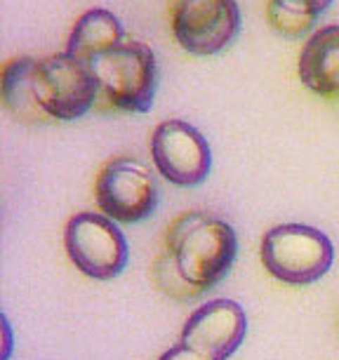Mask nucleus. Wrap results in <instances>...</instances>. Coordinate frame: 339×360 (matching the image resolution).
Masks as SVG:
<instances>
[{"label": "nucleus", "mask_w": 339, "mask_h": 360, "mask_svg": "<svg viewBox=\"0 0 339 360\" xmlns=\"http://www.w3.org/2000/svg\"><path fill=\"white\" fill-rule=\"evenodd\" d=\"M238 255L229 221L207 212H184L170 224L153 262L158 288L170 297L193 299L222 283Z\"/></svg>", "instance_id": "obj_1"}, {"label": "nucleus", "mask_w": 339, "mask_h": 360, "mask_svg": "<svg viewBox=\"0 0 339 360\" xmlns=\"http://www.w3.org/2000/svg\"><path fill=\"white\" fill-rule=\"evenodd\" d=\"M99 94L108 106L125 113H146L158 87V64L146 43L123 40L90 62Z\"/></svg>", "instance_id": "obj_2"}, {"label": "nucleus", "mask_w": 339, "mask_h": 360, "mask_svg": "<svg viewBox=\"0 0 339 360\" xmlns=\"http://www.w3.org/2000/svg\"><path fill=\"white\" fill-rule=\"evenodd\" d=\"M262 262L276 281L309 285L330 271L335 248L321 229L309 224H281L264 236Z\"/></svg>", "instance_id": "obj_3"}, {"label": "nucleus", "mask_w": 339, "mask_h": 360, "mask_svg": "<svg viewBox=\"0 0 339 360\" xmlns=\"http://www.w3.org/2000/svg\"><path fill=\"white\" fill-rule=\"evenodd\" d=\"M33 92L47 120H78L94 106L99 85L92 66L69 52L36 59Z\"/></svg>", "instance_id": "obj_4"}, {"label": "nucleus", "mask_w": 339, "mask_h": 360, "mask_svg": "<svg viewBox=\"0 0 339 360\" xmlns=\"http://www.w3.org/2000/svg\"><path fill=\"white\" fill-rule=\"evenodd\" d=\"M66 255L80 274L94 281H111L127 266V240L118 224L106 214L78 212L64 229Z\"/></svg>", "instance_id": "obj_5"}, {"label": "nucleus", "mask_w": 339, "mask_h": 360, "mask_svg": "<svg viewBox=\"0 0 339 360\" xmlns=\"http://www.w3.org/2000/svg\"><path fill=\"white\" fill-rule=\"evenodd\" d=\"M94 200L108 219L137 224L155 212L160 188L153 172L139 160L113 158L94 179Z\"/></svg>", "instance_id": "obj_6"}, {"label": "nucleus", "mask_w": 339, "mask_h": 360, "mask_svg": "<svg viewBox=\"0 0 339 360\" xmlns=\"http://www.w3.org/2000/svg\"><path fill=\"white\" fill-rule=\"evenodd\" d=\"M174 40L186 52L210 57L234 43L241 31L236 0H170Z\"/></svg>", "instance_id": "obj_7"}, {"label": "nucleus", "mask_w": 339, "mask_h": 360, "mask_svg": "<svg viewBox=\"0 0 339 360\" xmlns=\"http://www.w3.org/2000/svg\"><path fill=\"white\" fill-rule=\"evenodd\" d=\"M151 158L155 169L174 186H198L212 167V151L203 132L177 118L153 130Z\"/></svg>", "instance_id": "obj_8"}, {"label": "nucleus", "mask_w": 339, "mask_h": 360, "mask_svg": "<svg viewBox=\"0 0 339 360\" xmlns=\"http://www.w3.org/2000/svg\"><path fill=\"white\" fill-rule=\"evenodd\" d=\"M245 332V309L234 299H212L186 318L179 342L210 358L226 360L241 349Z\"/></svg>", "instance_id": "obj_9"}, {"label": "nucleus", "mask_w": 339, "mask_h": 360, "mask_svg": "<svg viewBox=\"0 0 339 360\" xmlns=\"http://www.w3.org/2000/svg\"><path fill=\"white\" fill-rule=\"evenodd\" d=\"M297 73L309 92L339 106V24L311 33L300 52Z\"/></svg>", "instance_id": "obj_10"}, {"label": "nucleus", "mask_w": 339, "mask_h": 360, "mask_svg": "<svg viewBox=\"0 0 339 360\" xmlns=\"http://www.w3.org/2000/svg\"><path fill=\"white\" fill-rule=\"evenodd\" d=\"M123 40L125 31L118 17L104 8H92L78 17L69 36V43H66V52L90 64L99 54L118 47Z\"/></svg>", "instance_id": "obj_11"}, {"label": "nucleus", "mask_w": 339, "mask_h": 360, "mask_svg": "<svg viewBox=\"0 0 339 360\" xmlns=\"http://www.w3.org/2000/svg\"><path fill=\"white\" fill-rule=\"evenodd\" d=\"M33 71H36V57L10 59L3 69V101L15 118L38 125L47 123V115L38 106L33 92Z\"/></svg>", "instance_id": "obj_12"}, {"label": "nucleus", "mask_w": 339, "mask_h": 360, "mask_svg": "<svg viewBox=\"0 0 339 360\" xmlns=\"http://www.w3.org/2000/svg\"><path fill=\"white\" fill-rule=\"evenodd\" d=\"M318 17H321V12L304 0H267V19L281 36H307L309 31H314Z\"/></svg>", "instance_id": "obj_13"}, {"label": "nucleus", "mask_w": 339, "mask_h": 360, "mask_svg": "<svg viewBox=\"0 0 339 360\" xmlns=\"http://www.w3.org/2000/svg\"><path fill=\"white\" fill-rule=\"evenodd\" d=\"M158 360H217V358H210V356H205V353L196 351V349H191V346L179 342L177 346H172L170 351L162 353Z\"/></svg>", "instance_id": "obj_14"}, {"label": "nucleus", "mask_w": 339, "mask_h": 360, "mask_svg": "<svg viewBox=\"0 0 339 360\" xmlns=\"http://www.w3.org/2000/svg\"><path fill=\"white\" fill-rule=\"evenodd\" d=\"M5 323V349H3V360L10 358V351H12V330H10V323L8 318H3Z\"/></svg>", "instance_id": "obj_15"}, {"label": "nucleus", "mask_w": 339, "mask_h": 360, "mask_svg": "<svg viewBox=\"0 0 339 360\" xmlns=\"http://www.w3.org/2000/svg\"><path fill=\"white\" fill-rule=\"evenodd\" d=\"M304 3H309L311 8H314V10H318V12H321V15H323V12L328 10L330 5L335 3V0H304Z\"/></svg>", "instance_id": "obj_16"}]
</instances>
